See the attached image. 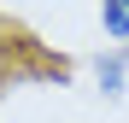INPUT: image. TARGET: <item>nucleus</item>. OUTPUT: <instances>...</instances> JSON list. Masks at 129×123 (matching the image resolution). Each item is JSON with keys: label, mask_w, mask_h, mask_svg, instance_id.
Instances as JSON below:
<instances>
[{"label": "nucleus", "mask_w": 129, "mask_h": 123, "mask_svg": "<svg viewBox=\"0 0 129 123\" xmlns=\"http://www.w3.org/2000/svg\"><path fill=\"white\" fill-rule=\"evenodd\" d=\"M123 65H129V59H100V88H106V100L123 94Z\"/></svg>", "instance_id": "2"}, {"label": "nucleus", "mask_w": 129, "mask_h": 123, "mask_svg": "<svg viewBox=\"0 0 129 123\" xmlns=\"http://www.w3.org/2000/svg\"><path fill=\"white\" fill-rule=\"evenodd\" d=\"M106 35L129 47V0H106Z\"/></svg>", "instance_id": "1"}]
</instances>
